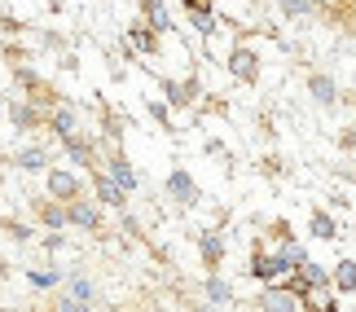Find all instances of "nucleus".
<instances>
[{
	"label": "nucleus",
	"instance_id": "1",
	"mask_svg": "<svg viewBox=\"0 0 356 312\" xmlns=\"http://www.w3.org/2000/svg\"><path fill=\"white\" fill-rule=\"evenodd\" d=\"M259 308H264V312H299V308H304V299H299L286 281H282V286L273 281V286L259 290Z\"/></svg>",
	"mask_w": 356,
	"mask_h": 312
},
{
	"label": "nucleus",
	"instance_id": "2",
	"mask_svg": "<svg viewBox=\"0 0 356 312\" xmlns=\"http://www.w3.org/2000/svg\"><path fill=\"white\" fill-rule=\"evenodd\" d=\"M44 185H49V198H58V202L84 198V181H79L75 172H62V167H53V172L44 176Z\"/></svg>",
	"mask_w": 356,
	"mask_h": 312
},
{
	"label": "nucleus",
	"instance_id": "3",
	"mask_svg": "<svg viewBox=\"0 0 356 312\" xmlns=\"http://www.w3.org/2000/svg\"><path fill=\"white\" fill-rule=\"evenodd\" d=\"M163 189H168V198H176L181 207H194V202L202 198V194H198V185H194V176H189L185 167L168 172V185H163Z\"/></svg>",
	"mask_w": 356,
	"mask_h": 312
},
{
	"label": "nucleus",
	"instance_id": "4",
	"mask_svg": "<svg viewBox=\"0 0 356 312\" xmlns=\"http://www.w3.org/2000/svg\"><path fill=\"white\" fill-rule=\"evenodd\" d=\"M286 273H291V268L282 264V255H268V251H255V255H251V277L264 281V286H273V281L286 277Z\"/></svg>",
	"mask_w": 356,
	"mask_h": 312
},
{
	"label": "nucleus",
	"instance_id": "5",
	"mask_svg": "<svg viewBox=\"0 0 356 312\" xmlns=\"http://www.w3.org/2000/svg\"><path fill=\"white\" fill-rule=\"evenodd\" d=\"M229 75L242 79V84H255V79H259V58H255L246 44L234 49V53H229Z\"/></svg>",
	"mask_w": 356,
	"mask_h": 312
},
{
	"label": "nucleus",
	"instance_id": "6",
	"mask_svg": "<svg viewBox=\"0 0 356 312\" xmlns=\"http://www.w3.org/2000/svg\"><path fill=\"white\" fill-rule=\"evenodd\" d=\"M92 189H97V198L106 202V207H123V202H128V198H123V194H128V189H123V185L115 181V176H106L102 167L92 172Z\"/></svg>",
	"mask_w": 356,
	"mask_h": 312
},
{
	"label": "nucleus",
	"instance_id": "7",
	"mask_svg": "<svg viewBox=\"0 0 356 312\" xmlns=\"http://www.w3.org/2000/svg\"><path fill=\"white\" fill-rule=\"evenodd\" d=\"M198 251H202V264L207 268H220L225 264V251H229V242H225V233H198Z\"/></svg>",
	"mask_w": 356,
	"mask_h": 312
},
{
	"label": "nucleus",
	"instance_id": "8",
	"mask_svg": "<svg viewBox=\"0 0 356 312\" xmlns=\"http://www.w3.org/2000/svg\"><path fill=\"white\" fill-rule=\"evenodd\" d=\"M9 124L18 128V132H35L40 124H44V115H40L31 101H13V106H9Z\"/></svg>",
	"mask_w": 356,
	"mask_h": 312
},
{
	"label": "nucleus",
	"instance_id": "9",
	"mask_svg": "<svg viewBox=\"0 0 356 312\" xmlns=\"http://www.w3.org/2000/svg\"><path fill=\"white\" fill-rule=\"evenodd\" d=\"M49 128H53V137L66 141V137H75L79 132V115L71 110V106H58V110H49Z\"/></svg>",
	"mask_w": 356,
	"mask_h": 312
},
{
	"label": "nucleus",
	"instance_id": "10",
	"mask_svg": "<svg viewBox=\"0 0 356 312\" xmlns=\"http://www.w3.org/2000/svg\"><path fill=\"white\" fill-rule=\"evenodd\" d=\"M66 215H71L75 229H97L102 224V215H97V207H92L88 198H71L66 202Z\"/></svg>",
	"mask_w": 356,
	"mask_h": 312
},
{
	"label": "nucleus",
	"instance_id": "11",
	"mask_svg": "<svg viewBox=\"0 0 356 312\" xmlns=\"http://www.w3.org/2000/svg\"><path fill=\"white\" fill-rule=\"evenodd\" d=\"M102 172H106V176H115V181H119L123 189H128V194L136 189V172H132V163L123 158V154H111V158H106V167H102Z\"/></svg>",
	"mask_w": 356,
	"mask_h": 312
},
{
	"label": "nucleus",
	"instance_id": "12",
	"mask_svg": "<svg viewBox=\"0 0 356 312\" xmlns=\"http://www.w3.org/2000/svg\"><path fill=\"white\" fill-rule=\"evenodd\" d=\"M308 92H312V101H317V106H334L339 101V88H334L330 75H308Z\"/></svg>",
	"mask_w": 356,
	"mask_h": 312
},
{
	"label": "nucleus",
	"instance_id": "13",
	"mask_svg": "<svg viewBox=\"0 0 356 312\" xmlns=\"http://www.w3.org/2000/svg\"><path fill=\"white\" fill-rule=\"evenodd\" d=\"M163 88H168V106H176V110L194 106V97H198V79H185V84H163Z\"/></svg>",
	"mask_w": 356,
	"mask_h": 312
},
{
	"label": "nucleus",
	"instance_id": "14",
	"mask_svg": "<svg viewBox=\"0 0 356 312\" xmlns=\"http://www.w3.org/2000/svg\"><path fill=\"white\" fill-rule=\"evenodd\" d=\"M308 233H312V238H321V242H334V238H339V220H334L330 211H312Z\"/></svg>",
	"mask_w": 356,
	"mask_h": 312
},
{
	"label": "nucleus",
	"instance_id": "15",
	"mask_svg": "<svg viewBox=\"0 0 356 312\" xmlns=\"http://www.w3.org/2000/svg\"><path fill=\"white\" fill-rule=\"evenodd\" d=\"M62 145H66V154H71L79 167H92V172H97V163H92V141H84V137L75 132V137H66Z\"/></svg>",
	"mask_w": 356,
	"mask_h": 312
},
{
	"label": "nucleus",
	"instance_id": "16",
	"mask_svg": "<svg viewBox=\"0 0 356 312\" xmlns=\"http://www.w3.org/2000/svg\"><path fill=\"white\" fill-rule=\"evenodd\" d=\"M40 220H44V229H66L71 224V215H66V202H40Z\"/></svg>",
	"mask_w": 356,
	"mask_h": 312
},
{
	"label": "nucleus",
	"instance_id": "17",
	"mask_svg": "<svg viewBox=\"0 0 356 312\" xmlns=\"http://www.w3.org/2000/svg\"><path fill=\"white\" fill-rule=\"evenodd\" d=\"M66 295H71V299L92 304V299H97V286H92V281H88L84 273H71V277H66Z\"/></svg>",
	"mask_w": 356,
	"mask_h": 312
},
{
	"label": "nucleus",
	"instance_id": "18",
	"mask_svg": "<svg viewBox=\"0 0 356 312\" xmlns=\"http://www.w3.org/2000/svg\"><path fill=\"white\" fill-rule=\"evenodd\" d=\"M299 273H304V281H308L312 290H330V286H334V273H325V268H321V264H312V260H308V264H299Z\"/></svg>",
	"mask_w": 356,
	"mask_h": 312
},
{
	"label": "nucleus",
	"instance_id": "19",
	"mask_svg": "<svg viewBox=\"0 0 356 312\" xmlns=\"http://www.w3.org/2000/svg\"><path fill=\"white\" fill-rule=\"evenodd\" d=\"M334 290L339 295H352L356 290V260H339L334 264Z\"/></svg>",
	"mask_w": 356,
	"mask_h": 312
},
{
	"label": "nucleus",
	"instance_id": "20",
	"mask_svg": "<svg viewBox=\"0 0 356 312\" xmlns=\"http://www.w3.org/2000/svg\"><path fill=\"white\" fill-rule=\"evenodd\" d=\"M202 290H207V299L216 304V308H220V304H234V286H229V281L225 277H207V286H202Z\"/></svg>",
	"mask_w": 356,
	"mask_h": 312
},
{
	"label": "nucleus",
	"instance_id": "21",
	"mask_svg": "<svg viewBox=\"0 0 356 312\" xmlns=\"http://www.w3.org/2000/svg\"><path fill=\"white\" fill-rule=\"evenodd\" d=\"M13 163H18L22 172H49V154L35 150V145H31V150H18V158H13Z\"/></svg>",
	"mask_w": 356,
	"mask_h": 312
},
{
	"label": "nucleus",
	"instance_id": "22",
	"mask_svg": "<svg viewBox=\"0 0 356 312\" xmlns=\"http://www.w3.org/2000/svg\"><path fill=\"white\" fill-rule=\"evenodd\" d=\"M154 35H159V31H154L149 22H141V26H132V31H128V40H132V44L141 49V53H154V49H159V40H154Z\"/></svg>",
	"mask_w": 356,
	"mask_h": 312
},
{
	"label": "nucleus",
	"instance_id": "23",
	"mask_svg": "<svg viewBox=\"0 0 356 312\" xmlns=\"http://www.w3.org/2000/svg\"><path fill=\"white\" fill-rule=\"evenodd\" d=\"M277 255H282V264H286V268H291V273H295V268H299V264H308V251H304V247H299V242H295V238H286Z\"/></svg>",
	"mask_w": 356,
	"mask_h": 312
},
{
	"label": "nucleus",
	"instance_id": "24",
	"mask_svg": "<svg viewBox=\"0 0 356 312\" xmlns=\"http://www.w3.org/2000/svg\"><path fill=\"white\" fill-rule=\"evenodd\" d=\"M26 281H31V286H40V290H53V286H62V273H58V268H31V273H26Z\"/></svg>",
	"mask_w": 356,
	"mask_h": 312
},
{
	"label": "nucleus",
	"instance_id": "25",
	"mask_svg": "<svg viewBox=\"0 0 356 312\" xmlns=\"http://www.w3.org/2000/svg\"><path fill=\"white\" fill-rule=\"evenodd\" d=\"M145 22L154 26V31H168V26H172V22H168V9H163L159 0H145Z\"/></svg>",
	"mask_w": 356,
	"mask_h": 312
},
{
	"label": "nucleus",
	"instance_id": "26",
	"mask_svg": "<svg viewBox=\"0 0 356 312\" xmlns=\"http://www.w3.org/2000/svg\"><path fill=\"white\" fill-rule=\"evenodd\" d=\"M149 115L159 119V128H168V132H176V128H172V115H168V101H149Z\"/></svg>",
	"mask_w": 356,
	"mask_h": 312
},
{
	"label": "nucleus",
	"instance_id": "27",
	"mask_svg": "<svg viewBox=\"0 0 356 312\" xmlns=\"http://www.w3.org/2000/svg\"><path fill=\"white\" fill-rule=\"evenodd\" d=\"M53 312H92V304H84V299H71V295H62Z\"/></svg>",
	"mask_w": 356,
	"mask_h": 312
},
{
	"label": "nucleus",
	"instance_id": "28",
	"mask_svg": "<svg viewBox=\"0 0 356 312\" xmlns=\"http://www.w3.org/2000/svg\"><path fill=\"white\" fill-rule=\"evenodd\" d=\"M312 9V0H286V13H291V18H295V13H308Z\"/></svg>",
	"mask_w": 356,
	"mask_h": 312
},
{
	"label": "nucleus",
	"instance_id": "29",
	"mask_svg": "<svg viewBox=\"0 0 356 312\" xmlns=\"http://www.w3.org/2000/svg\"><path fill=\"white\" fill-rule=\"evenodd\" d=\"M5 273H9V264H5V260H0V281H5Z\"/></svg>",
	"mask_w": 356,
	"mask_h": 312
},
{
	"label": "nucleus",
	"instance_id": "30",
	"mask_svg": "<svg viewBox=\"0 0 356 312\" xmlns=\"http://www.w3.org/2000/svg\"><path fill=\"white\" fill-rule=\"evenodd\" d=\"M0 110H5V101H0Z\"/></svg>",
	"mask_w": 356,
	"mask_h": 312
},
{
	"label": "nucleus",
	"instance_id": "31",
	"mask_svg": "<svg viewBox=\"0 0 356 312\" xmlns=\"http://www.w3.org/2000/svg\"><path fill=\"white\" fill-rule=\"evenodd\" d=\"M334 312H339V308H334Z\"/></svg>",
	"mask_w": 356,
	"mask_h": 312
}]
</instances>
